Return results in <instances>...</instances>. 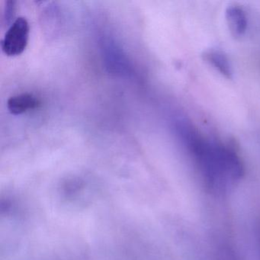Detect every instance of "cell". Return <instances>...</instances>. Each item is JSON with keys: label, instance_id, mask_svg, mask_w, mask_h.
Returning a JSON list of instances; mask_svg holds the SVG:
<instances>
[{"label": "cell", "instance_id": "obj_3", "mask_svg": "<svg viewBox=\"0 0 260 260\" xmlns=\"http://www.w3.org/2000/svg\"><path fill=\"white\" fill-rule=\"evenodd\" d=\"M226 24L231 32L235 37H240L246 32L248 25L247 16L242 7L229 6L225 11Z\"/></svg>", "mask_w": 260, "mask_h": 260}, {"label": "cell", "instance_id": "obj_4", "mask_svg": "<svg viewBox=\"0 0 260 260\" xmlns=\"http://www.w3.org/2000/svg\"><path fill=\"white\" fill-rule=\"evenodd\" d=\"M204 60L209 63L213 68L218 71L222 76L228 79H232L233 68L229 57L223 51L219 49L207 50L202 54Z\"/></svg>", "mask_w": 260, "mask_h": 260}, {"label": "cell", "instance_id": "obj_6", "mask_svg": "<svg viewBox=\"0 0 260 260\" xmlns=\"http://www.w3.org/2000/svg\"><path fill=\"white\" fill-rule=\"evenodd\" d=\"M15 12H16V2L14 1H8L6 6L5 20L7 23L11 22L14 18Z\"/></svg>", "mask_w": 260, "mask_h": 260}, {"label": "cell", "instance_id": "obj_5", "mask_svg": "<svg viewBox=\"0 0 260 260\" xmlns=\"http://www.w3.org/2000/svg\"><path fill=\"white\" fill-rule=\"evenodd\" d=\"M40 103L32 94L22 93L10 97L7 101V108L10 113L19 115L36 109L40 106Z\"/></svg>", "mask_w": 260, "mask_h": 260}, {"label": "cell", "instance_id": "obj_1", "mask_svg": "<svg viewBox=\"0 0 260 260\" xmlns=\"http://www.w3.org/2000/svg\"><path fill=\"white\" fill-rule=\"evenodd\" d=\"M176 129L208 189L223 194L235 186L244 175V165L234 147L205 136L185 119Z\"/></svg>", "mask_w": 260, "mask_h": 260}, {"label": "cell", "instance_id": "obj_2", "mask_svg": "<svg viewBox=\"0 0 260 260\" xmlns=\"http://www.w3.org/2000/svg\"><path fill=\"white\" fill-rule=\"evenodd\" d=\"M29 24L25 18L19 17L10 25L1 42L3 51L10 57L22 54L28 45Z\"/></svg>", "mask_w": 260, "mask_h": 260}]
</instances>
